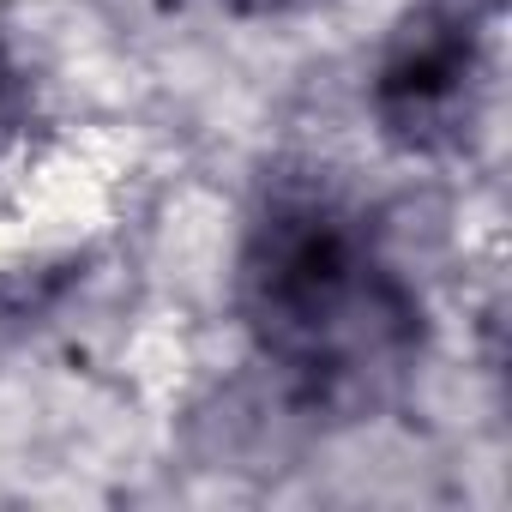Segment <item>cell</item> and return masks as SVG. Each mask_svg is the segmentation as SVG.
Masks as SVG:
<instances>
[{
  "label": "cell",
  "instance_id": "obj_4",
  "mask_svg": "<svg viewBox=\"0 0 512 512\" xmlns=\"http://www.w3.org/2000/svg\"><path fill=\"white\" fill-rule=\"evenodd\" d=\"M217 7L235 13V19H284V13L308 7V0H217Z\"/></svg>",
  "mask_w": 512,
  "mask_h": 512
},
{
  "label": "cell",
  "instance_id": "obj_3",
  "mask_svg": "<svg viewBox=\"0 0 512 512\" xmlns=\"http://www.w3.org/2000/svg\"><path fill=\"white\" fill-rule=\"evenodd\" d=\"M31 127V79L13 55V43L0 37V157H7Z\"/></svg>",
  "mask_w": 512,
  "mask_h": 512
},
{
  "label": "cell",
  "instance_id": "obj_1",
  "mask_svg": "<svg viewBox=\"0 0 512 512\" xmlns=\"http://www.w3.org/2000/svg\"><path fill=\"white\" fill-rule=\"evenodd\" d=\"M235 314L296 416L362 422L404 398L428 308L368 217L320 181H278L235 260Z\"/></svg>",
  "mask_w": 512,
  "mask_h": 512
},
{
  "label": "cell",
  "instance_id": "obj_5",
  "mask_svg": "<svg viewBox=\"0 0 512 512\" xmlns=\"http://www.w3.org/2000/svg\"><path fill=\"white\" fill-rule=\"evenodd\" d=\"M458 7H476V13H494V7H500V0H458Z\"/></svg>",
  "mask_w": 512,
  "mask_h": 512
},
{
  "label": "cell",
  "instance_id": "obj_2",
  "mask_svg": "<svg viewBox=\"0 0 512 512\" xmlns=\"http://www.w3.org/2000/svg\"><path fill=\"white\" fill-rule=\"evenodd\" d=\"M488 13L416 0L386 31L368 73V115L404 157H458L488 103Z\"/></svg>",
  "mask_w": 512,
  "mask_h": 512
}]
</instances>
